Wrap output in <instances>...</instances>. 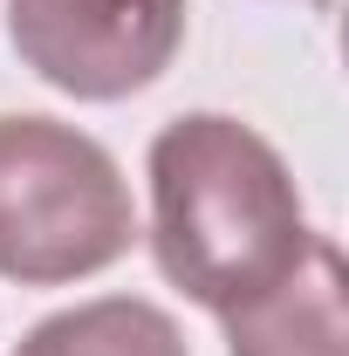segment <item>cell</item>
<instances>
[{"label": "cell", "mask_w": 349, "mask_h": 356, "mask_svg": "<svg viewBox=\"0 0 349 356\" xmlns=\"http://www.w3.org/2000/svg\"><path fill=\"white\" fill-rule=\"evenodd\" d=\"M308 7H329V0H308Z\"/></svg>", "instance_id": "8992f818"}, {"label": "cell", "mask_w": 349, "mask_h": 356, "mask_svg": "<svg viewBox=\"0 0 349 356\" xmlns=\"http://www.w3.org/2000/svg\"><path fill=\"white\" fill-rule=\"evenodd\" d=\"M151 254L199 309L233 315L302 267L308 206L288 158L226 110L172 117L151 137Z\"/></svg>", "instance_id": "6da1fadb"}, {"label": "cell", "mask_w": 349, "mask_h": 356, "mask_svg": "<svg viewBox=\"0 0 349 356\" xmlns=\"http://www.w3.org/2000/svg\"><path fill=\"white\" fill-rule=\"evenodd\" d=\"M21 69L76 103H124L185 48V0H7Z\"/></svg>", "instance_id": "3957f363"}, {"label": "cell", "mask_w": 349, "mask_h": 356, "mask_svg": "<svg viewBox=\"0 0 349 356\" xmlns=\"http://www.w3.org/2000/svg\"><path fill=\"white\" fill-rule=\"evenodd\" d=\"M219 329H226V356H349L343 247L315 233L302 267L254 295L247 309L219 315Z\"/></svg>", "instance_id": "277c9868"}, {"label": "cell", "mask_w": 349, "mask_h": 356, "mask_svg": "<svg viewBox=\"0 0 349 356\" xmlns=\"http://www.w3.org/2000/svg\"><path fill=\"white\" fill-rule=\"evenodd\" d=\"M14 356H192L185 329L158 302H137V295H96L76 309L42 315Z\"/></svg>", "instance_id": "5b68a950"}, {"label": "cell", "mask_w": 349, "mask_h": 356, "mask_svg": "<svg viewBox=\"0 0 349 356\" xmlns=\"http://www.w3.org/2000/svg\"><path fill=\"white\" fill-rule=\"evenodd\" d=\"M137 240L124 165L62 117H0V281L69 288L117 267Z\"/></svg>", "instance_id": "7a4b0ae2"}]
</instances>
